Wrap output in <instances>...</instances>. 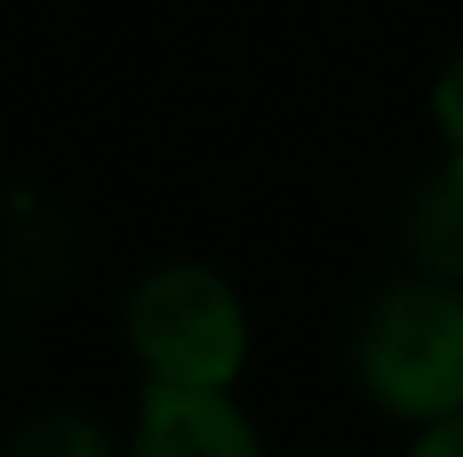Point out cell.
<instances>
[{
	"label": "cell",
	"instance_id": "cell-6",
	"mask_svg": "<svg viewBox=\"0 0 463 457\" xmlns=\"http://www.w3.org/2000/svg\"><path fill=\"white\" fill-rule=\"evenodd\" d=\"M430 115H437V135L443 148H463V47L443 61L437 88H430Z\"/></svg>",
	"mask_w": 463,
	"mask_h": 457
},
{
	"label": "cell",
	"instance_id": "cell-2",
	"mask_svg": "<svg viewBox=\"0 0 463 457\" xmlns=\"http://www.w3.org/2000/svg\"><path fill=\"white\" fill-rule=\"evenodd\" d=\"M128 350L148 384L229 390L249 364V309L209 262H162L128 290Z\"/></svg>",
	"mask_w": 463,
	"mask_h": 457
},
{
	"label": "cell",
	"instance_id": "cell-4",
	"mask_svg": "<svg viewBox=\"0 0 463 457\" xmlns=\"http://www.w3.org/2000/svg\"><path fill=\"white\" fill-rule=\"evenodd\" d=\"M403 256L417 276L463 282V148L423 168L403 202Z\"/></svg>",
	"mask_w": 463,
	"mask_h": 457
},
{
	"label": "cell",
	"instance_id": "cell-5",
	"mask_svg": "<svg viewBox=\"0 0 463 457\" xmlns=\"http://www.w3.org/2000/svg\"><path fill=\"white\" fill-rule=\"evenodd\" d=\"M7 457H121V451H115V437L81 411H41V417H27L21 431H14Z\"/></svg>",
	"mask_w": 463,
	"mask_h": 457
},
{
	"label": "cell",
	"instance_id": "cell-7",
	"mask_svg": "<svg viewBox=\"0 0 463 457\" xmlns=\"http://www.w3.org/2000/svg\"><path fill=\"white\" fill-rule=\"evenodd\" d=\"M403 457H463V411L417 424V444H410Z\"/></svg>",
	"mask_w": 463,
	"mask_h": 457
},
{
	"label": "cell",
	"instance_id": "cell-3",
	"mask_svg": "<svg viewBox=\"0 0 463 457\" xmlns=\"http://www.w3.org/2000/svg\"><path fill=\"white\" fill-rule=\"evenodd\" d=\"M121 457H269L262 431L229 390H175L148 384L135 404V431Z\"/></svg>",
	"mask_w": 463,
	"mask_h": 457
},
{
	"label": "cell",
	"instance_id": "cell-1",
	"mask_svg": "<svg viewBox=\"0 0 463 457\" xmlns=\"http://www.w3.org/2000/svg\"><path fill=\"white\" fill-rule=\"evenodd\" d=\"M349 357L376 411L403 424L463 411V282L396 276L356 317Z\"/></svg>",
	"mask_w": 463,
	"mask_h": 457
}]
</instances>
